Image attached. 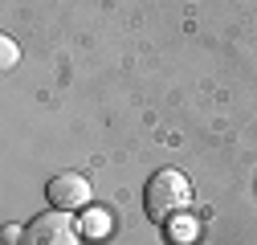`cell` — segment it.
I'll use <instances>...</instances> for the list:
<instances>
[{
  "instance_id": "6da1fadb",
  "label": "cell",
  "mask_w": 257,
  "mask_h": 245,
  "mask_svg": "<svg viewBox=\"0 0 257 245\" xmlns=\"http://www.w3.org/2000/svg\"><path fill=\"white\" fill-rule=\"evenodd\" d=\"M192 200V184L184 172L176 168H159L151 180H147V192H143V208H147V217L155 225H168L172 217H180V212L188 208Z\"/></svg>"
},
{
  "instance_id": "7a4b0ae2",
  "label": "cell",
  "mask_w": 257,
  "mask_h": 245,
  "mask_svg": "<svg viewBox=\"0 0 257 245\" xmlns=\"http://www.w3.org/2000/svg\"><path fill=\"white\" fill-rule=\"evenodd\" d=\"M21 245H78V221L70 217L66 208L41 212V217H33L25 225Z\"/></svg>"
},
{
  "instance_id": "3957f363",
  "label": "cell",
  "mask_w": 257,
  "mask_h": 245,
  "mask_svg": "<svg viewBox=\"0 0 257 245\" xmlns=\"http://www.w3.org/2000/svg\"><path fill=\"white\" fill-rule=\"evenodd\" d=\"M45 196L53 200V208H86L90 204V180L82 172H57L45 184Z\"/></svg>"
},
{
  "instance_id": "277c9868",
  "label": "cell",
  "mask_w": 257,
  "mask_h": 245,
  "mask_svg": "<svg viewBox=\"0 0 257 245\" xmlns=\"http://www.w3.org/2000/svg\"><path fill=\"white\" fill-rule=\"evenodd\" d=\"M0 53H5V57H0V66H5V70H13V66H17V57H21V49H17V41H13V37L0 41Z\"/></svg>"
},
{
  "instance_id": "5b68a950",
  "label": "cell",
  "mask_w": 257,
  "mask_h": 245,
  "mask_svg": "<svg viewBox=\"0 0 257 245\" xmlns=\"http://www.w3.org/2000/svg\"><path fill=\"white\" fill-rule=\"evenodd\" d=\"M21 237H25V233H17V229H13V225H9V229H5V245H17V241H21Z\"/></svg>"
}]
</instances>
